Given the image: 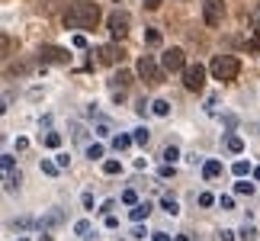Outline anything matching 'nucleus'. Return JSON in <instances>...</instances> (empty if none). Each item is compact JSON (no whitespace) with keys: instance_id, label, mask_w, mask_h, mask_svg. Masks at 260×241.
Returning a JSON list of instances; mask_svg holds the SVG:
<instances>
[{"instance_id":"40","label":"nucleus","mask_w":260,"mask_h":241,"mask_svg":"<svg viewBox=\"0 0 260 241\" xmlns=\"http://www.w3.org/2000/svg\"><path fill=\"white\" fill-rule=\"evenodd\" d=\"M29 148V138H16V152H26Z\"/></svg>"},{"instance_id":"44","label":"nucleus","mask_w":260,"mask_h":241,"mask_svg":"<svg viewBox=\"0 0 260 241\" xmlns=\"http://www.w3.org/2000/svg\"><path fill=\"white\" fill-rule=\"evenodd\" d=\"M145 235H148V232H145L142 225H135V228H132V238H145Z\"/></svg>"},{"instance_id":"24","label":"nucleus","mask_w":260,"mask_h":241,"mask_svg":"<svg viewBox=\"0 0 260 241\" xmlns=\"http://www.w3.org/2000/svg\"><path fill=\"white\" fill-rule=\"evenodd\" d=\"M19 180H23V177H19V170H7V190H13V187H19Z\"/></svg>"},{"instance_id":"5","label":"nucleus","mask_w":260,"mask_h":241,"mask_svg":"<svg viewBox=\"0 0 260 241\" xmlns=\"http://www.w3.org/2000/svg\"><path fill=\"white\" fill-rule=\"evenodd\" d=\"M106 26H109V36H113L116 42H119V39H125V36H128V26H132V19H128L125 10H116V13L106 19Z\"/></svg>"},{"instance_id":"4","label":"nucleus","mask_w":260,"mask_h":241,"mask_svg":"<svg viewBox=\"0 0 260 241\" xmlns=\"http://www.w3.org/2000/svg\"><path fill=\"white\" fill-rule=\"evenodd\" d=\"M183 87L189 94H203L206 90V68L203 65H189L183 71Z\"/></svg>"},{"instance_id":"1","label":"nucleus","mask_w":260,"mask_h":241,"mask_svg":"<svg viewBox=\"0 0 260 241\" xmlns=\"http://www.w3.org/2000/svg\"><path fill=\"white\" fill-rule=\"evenodd\" d=\"M61 23H64V29H96L100 7L90 4V0H74V4L64 10Z\"/></svg>"},{"instance_id":"13","label":"nucleus","mask_w":260,"mask_h":241,"mask_svg":"<svg viewBox=\"0 0 260 241\" xmlns=\"http://www.w3.org/2000/svg\"><path fill=\"white\" fill-rule=\"evenodd\" d=\"M225 148H228L232 155H241V152H244V142H241L238 135H228V138H225Z\"/></svg>"},{"instance_id":"23","label":"nucleus","mask_w":260,"mask_h":241,"mask_svg":"<svg viewBox=\"0 0 260 241\" xmlns=\"http://www.w3.org/2000/svg\"><path fill=\"white\" fill-rule=\"evenodd\" d=\"M132 138H135V145H148V138H151V132H148V129H135V132H132Z\"/></svg>"},{"instance_id":"14","label":"nucleus","mask_w":260,"mask_h":241,"mask_svg":"<svg viewBox=\"0 0 260 241\" xmlns=\"http://www.w3.org/2000/svg\"><path fill=\"white\" fill-rule=\"evenodd\" d=\"M235 193H238V196H254V184H247V180L241 177V180L235 184Z\"/></svg>"},{"instance_id":"21","label":"nucleus","mask_w":260,"mask_h":241,"mask_svg":"<svg viewBox=\"0 0 260 241\" xmlns=\"http://www.w3.org/2000/svg\"><path fill=\"white\" fill-rule=\"evenodd\" d=\"M39 167H42V174H45V177H55L58 170H61V167H58V161H42Z\"/></svg>"},{"instance_id":"9","label":"nucleus","mask_w":260,"mask_h":241,"mask_svg":"<svg viewBox=\"0 0 260 241\" xmlns=\"http://www.w3.org/2000/svg\"><path fill=\"white\" fill-rule=\"evenodd\" d=\"M96 55H100V65H119V62L125 58V48H122V45H116V42H109V45L100 48Z\"/></svg>"},{"instance_id":"39","label":"nucleus","mask_w":260,"mask_h":241,"mask_svg":"<svg viewBox=\"0 0 260 241\" xmlns=\"http://www.w3.org/2000/svg\"><path fill=\"white\" fill-rule=\"evenodd\" d=\"M218 238H222V241H235V232H228V228H222V232H218Z\"/></svg>"},{"instance_id":"43","label":"nucleus","mask_w":260,"mask_h":241,"mask_svg":"<svg viewBox=\"0 0 260 241\" xmlns=\"http://www.w3.org/2000/svg\"><path fill=\"white\" fill-rule=\"evenodd\" d=\"M116 225H119V219H116V216H109V213H106V228H116Z\"/></svg>"},{"instance_id":"48","label":"nucleus","mask_w":260,"mask_h":241,"mask_svg":"<svg viewBox=\"0 0 260 241\" xmlns=\"http://www.w3.org/2000/svg\"><path fill=\"white\" fill-rule=\"evenodd\" d=\"M254 177H257V180H260V167H257V170H254Z\"/></svg>"},{"instance_id":"15","label":"nucleus","mask_w":260,"mask_h":241,"mask_svg":"<svg viewBox=\"0 0 260 241\" xmlns=\"http://www.w3.org/2000/svg\"><path fill=\"white\" fill-rule=\"evenodd\" d=\"M161 209H164L167 216H177V213H180V206H177L174 196H164V199H161Z\"/></svg>"},{"instance_id":"29","label":"nucleus","mask_w":260,"mask_h":241,"mask_svg":"<svg viewBox=\"0 0 260 241\" xmlns=\"http://www.w3.org/2000/svg\"><path fill=\"white\" fill-rule=\"evenodd\" d=\"M145 42L148 45H161V33H157V29H148V33H145Z\"/></svg>"},{"instance_id":"47","label":"nucleus","mask_w":260,"mask_h":241,"mask_svg":"<svg viewBox=\"0 0 260 241\" xmlns=\"http://www.w3.org/2000/svg\"><path fill=\"white\" fill-rule=\"evenodd\" d=\"M174 241H189V238H186V235H177V238H174Z\"/></svg>"},{"instance_id":"35","label":"nucleus","mask_w":260,"mask_h":241,"mask_svg":"<svg viewBox=\"0 0 260 241\" xmlns=\"http://www.w3.org/2000/svg\"><path fill=\"white\" fill-rule=\"evenodd\" d=\"M218 206H222V209H235V199L232 196H222V199H218Z\"/></svg>"},{"instance_id":"42","label":"nucleus","mask_w":260,"mask_h":241,"mask_svg":"<svg viewBox=\"0 0 260 241\" xmlns=\"http://www.w3.org/2000/svg\"><path fill=\"white\" fill-rule=\"evenodd\" d=\"M161 177H174V164H164L161 167Z\"/></svg>"},{"instance_id":"36","label":"nucleus","mask_w":260,"mask_h":241,"mask_svg":"<svg viewBox=\"0 0 260 241\" xmlns=\"http://www.w3.org/2000/svg\"><path fill=\"white\" fill-rule=\"evenodd\" d=\"M74 138H77V142H84V138H87V132H84V126H74Z\"/></svg>"},{"instance_id":"38","label":"nucleus","mask_w":260,"mask_h":241,"mask_svg":"<svg viewBox=\"0 0 260 241\" xmlns=\"http://www.w3.org/2000/svg\"><path fill=\"white\" fill-rule=\"evenodd\" d=\"M81 203H84V209H93V196L84 193V196H81Z\"/></svg>"},{"instance_id":"25","label":"nucleus","mask_w":260,"mask_h":241,"mask_svg":"<svg viewBox=\"0 0 260 241\" xmlns=\"http://www.w3.org/2000/svg\"><path fill=\"white\" fill-rule=\"evenodd\" d=\"M122 203H125V206H135V203H142V199H138L135 190H122Z\"/></svg>"},{"instance_id":"26","label":"nucleus","mask_w":260,"mask_h":241,"mask_svg":"<svg viewBox=\"0 0 260 241\" xmlns=\"http://www.w3.org/2000/svg\"><path fill=\"white\" fill-rule=\"evenodd\" d=\"M42 142H45L48 148H61V135H58V132H48V135L42 138Z\"/></svg>"},{"instance_id":"20","label":"nucleus","mask_w":260,"mask_h":241,"mask_svg":"<svg viewBox=\"0 0 260 241\" xmlns=\"http://www.w3.org/2000/svg\"><path fill=\"white\" fill-rule=\"evenodd\" d=\"M90 232H93V228H90V222H87V219H81V222L74 225V235H81V238H93Z\"/></svg>"},{"instance_id":"32","label":"nucleus","mask_w":260,"mask_h":241,"mask_svg":"<svg viewBox=\"0 0 260 241\" xmlns=\"http://www.w3.org/2000/svg\"><path fill=\"white\" fill-rule=\"evenodd\" d=\"M212 203H215L212 193H199V206H212Z\"/></svg>"},{"instance_id":"28","label":"nucleus","mask_w":260,"mask_h":241,"mask_svg":"<svg viewBox=\"0 0 260 241\" xmlns=\"http://www.w3.org/2000/svg\"><path fill=\"white\" fill-rule=\"evenodd\" d=\"M247 52H260V33L254 29V36H247Z\"/></svg>"},{"instance_id":"8","label":"nucleus","mask_w":260,"mask_h":241,"mask_svg":"<svg viewBox=\"0 0 260 241\" xmlns=\"http://www.w3.org/2000/svg\"><path fill=\"white\" fill-rule=\"evenodd\" d=\"M161 65H164V71H186V58H183V48H167V52L161 55Z\"/></svg>"},{"instance_id":"46","label":"nucleus","mask_w":260,"mask_h":241,"mask_svg":"<svg viewBox=\"0 0 260 241\" xmlns=\"http://www.w3.org/2000/svg\"><path fill=\"white\" fill-rule=\"evenodd\" d=\"M154 241H171V235H164V232H154Z\"/></svg>"},{"instance_id":"18","label":"nucleus","mask_w":260,"mask_h":241,"mask_svg":"<svg viewBox=\"0 0 260 241\" xmlns=\"http://www.w3.org/2000/svg\"><path fill=\"white\" fill-rule=\"evenodd\" d=\"M103 174H109V177H113V174H122V164L109 158V161H103Z\"/></svg>"},{"instance_id":"37","label":"nucleus","mask_w":260,"mask_h":241,"mask_svg":"<svg viewBox=\"0 0 260 241\" xmlns=\"http://www.w3.org/2000/svg\"><path fill=\"white\" fill-rule=\"evenodd\" d=\"M55 161H58V167H68V164H71V158H68V155H55Z\"/></svg>"},{"instance_id":"2","label":"nucleus","mask_w":260,"mask_h":241,"mask_svg":"<svg viewBox=\"0 0 260 241\" xmlns=\"http://www.w3.org/2000/svg\"><path fill=\"white\" fill-rule=\"evenodd\" d=\"M209 71H212L215 80L232 84V80H238V74H241V62H238L235 55H215L212 65H209Z\"/></svg>"},{"instance_id":"34","label":"nucleus","mask_w":260,"mask_h":241,"mask_svg":"<svg viewBox=\"0 0 260 241\" xmlns=\"http://www.w3.org/2000/svg\"><path fill=\"white\" fill-rule=\"evenodd\" d=\"M0 164H4V174H7V170H13V158L4 155V158H0Z\"/></svg>"},{"instance_id":"31","label":"nucleus","mask_w":260,"mask_h":241,"mask_svg":"<svg viewBox=\"0 0 260 241\" xmlns=\"http://www.w3.org/2000/svg\"><path fill=\"white\" fill-rule=\"evenodd\" d=\"M71 45H74V48H87V36H81V33H77V36L71 39Z\"/></svg>"},{"instance_id":"12","label":"nucleus","mask_w":260,"mask_h":241,"mask_svg":"<svg viewBox=\"0 0 260 241\" xmlns=\"http://www.w3.org/2000/svg\"><path fill=\"white\" fill-rule=\"evenodd\" d=\"M151 113L154 116H171V100H154V103H151Z\"/></svg>"},{"instance_id":"22","label":"nucleus","mask_w":260,"mask_h":241,"mask_svg":"<svg viewBox=\"0 0 260 241\" xmlns=\"http://www.w3.org/2000/svg\"><path fill=\"white\" fill-rule=\"evenodd\" d=\"M238 238H241V241H257V228L254 225H244L241 232H238Z\"/></svg>"},{"instance_id":"30","label":"nucleus","mask_w":260,"mask_h":241,"mask_svg":"<svg viewBox=\"0 0 260 241\" xmlns=\"http://www.w3.org/2000/svg\"><path fill=\"white\" fill-rule=\"evenodd\" d=\"M247 19H251V29H257V33H260V7L251 10V16H247Z\"/></svg>"},{"instance_id":"6","label":"nucleus","mask_w":260,"mask_h":241,"mask_svg":"<svg viewBox=\"0 0 260 241\" xmlns=\"http://www.w3.org/2000/svg\"><path fill=\"white\" fill-rule=\"evenodd\" d=\"M203 19H206V26H222V19H225V0H203Z\"/></svg>"},{"instance_id":"33","label":"nucleus","mask_w":260,"mask_h":241,"mask_svg":"<svg viewBox=\"0 0 260 241\" xmlns=\"http://www.w3.org/2000/svg\"><path fill=\"white\" fill-rule=\"evenodd\" d=\"M13 225H16V228H29V225H36V222H32V219H29V216H23V219H16Z\"/></svg>"},{"instance_id":"10","label":"nucleus","mask_w":260,"mask_h":241,"mask_svg":"<svg viewBox=\"0 0 260 241\" xmlns=\"http://www.w3.org/2000/svg\"><path fill=\"white\" fill-rule=\"evenodd\" d=\"M203 177H206V180H215V177H222V161L209 158L206 164H203Z\"/></svg>"},{"instance_id":"19","label":"nucleus","mask_w":260,"mask_h":241,"mask_svg":"<svg viewBox=\"0 0 260 241\" xmlns=\"http://www.w3.org/2000/svg\"><path fill=\"white\" fill-rule=\"evenodd\" d=\"M161 158H164V164H174V161L180 158V148H177V145H167V148H164V155H161Z\"/></svg>"},{"instance_id":"11","label":"nucleus","mask_w":260,"mask_h":241,"mask_svg":"<svg viewBox=\"0 0 260 241\" xmlns=\"http://www.w3.org/2000/svg\"><path fill=\"white\" fill-rule=\"evenodd\" d=\"M128 216H132V222H145V219L151 216V203H135Z\"/></svg>"},{"instance_id":"3","label":"nucleus","mask_w":260,"mask_h":241,"mask_svg":"<svg viewBox=\"0 0 260 241\" xmlns=\"http://www.w3.org/2000/svg\"><path fill=\"white\" fill-rule=\"evenodd\" d=\"M135 71H138V77H142L148 87H157V84H164V65H157L151 55H142V58H138Z\"/></svg>"},{"instance_id":"7","label":"nucleus","mask_w":260,"mask_h":241,"mask_svg":"<svg viewBox=\"0 0 260 241\" xmlns=\"http://www.w3.org/2000/svg\"><path fill=\"white\" fill-rule=\"evenodd\" d=\"M39 62H42V65H68V62H71V55H68V48L42 45V48H39Z\"/></svg>"},{"instance_id":"45","label":"nucleus","mask_w":260,"mask_h":241,"mask_svg":"<svg viewBox=\"0 0 260 241\" xmlns=\"http://www.w3.org/2000/svg\"><path fill=\"white\" fill-rule=\"evenodd\" d=\"M161 4H164V0H145V7H148V10H157Z\"/></svg>"},{"instance_id":"17","label":"nucleus","mask_w":260,"mask_h":241,"mask_svg":"<svg viewBox=\"0 0 260 241\" xmlns=\"http://www.w3.org/2000/svg\"><path fill=\"white\" fill-rule=\"evenodd\" d=\"M232 174L235 177H247V174H251V164H247V161H235V164H232Z\"/></svg>"},{"instance_id":"41","label":"nucleus","mask_w":260,"mask_h":241,"mask_svg":"<svg viewBox=\"0 0 260 241\" xmlns=\"http://www.w3.org/2000/svg\"><path fill=\"white\" fill-rule=\"evenodd\" d=\"M96 135H109V123H100L96 126Z\"/></svg>"},{"instance_id":"27","label":"nucleus","mask_w":260,"mask_h":241,"mask_svg":"<svg viewBox=\"0 0 260 241\" xmlns=\"http://www.w3.org/2000/svg\"><path fill=\"white\" fill-rule=\"evenodd\" d=\"M87 158L90 161H100V158H103V145H87Z\"/></svg>"},{"instance_id":"16","label":"nucleus","mask_w":260,"mask_h":241,"mask_svg":"<svg viewBox=\"0 0 260 241\" xmlns=\"http://www.w3.org/2000/svg\"><path fill=\"white\" fill-rule=\"evenodd\" d=\"M132 142H135L132 135H116V138H113V148H116V152H125V148L132 145Z\"/></svg>"}]
</instances>
